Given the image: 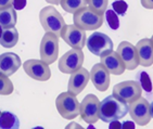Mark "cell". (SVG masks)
I'll list each match as a JSON object with an SVG mask.
<instances>
[{"label": "cell", "instance_id": "obj_1", "mask_svg": "<svg viewBox=\"0 0 153 129\" xmlns=\"http://www.w3.org/2000/svg\"><path fill=\"white\" fill-rule=\"evenodd\" d=\"M129 111V104L114 94L108 96L100 102L99 118L104 123H111L125 117Z\"/></svg>", "mask_w": 153, "mask_h": 129}, {"label": "cell", "instance_id": "obj_2", "mask_svg": "<svg viewBox=\"0 0 153 129\" xmlns=\"http://www.w3.org/2000/svg\"><path fill=\"white\" fill-rule=\"evenodd\" d=\"M39 21L46 33H52L58 37H61L66 24L58 10L52 6L45 7L39 12Z\"/></svg>", "mask_w": 153, "mask_h": 129}, {"label": "cell", "instance_id": "obj_3", "mask_svg": "<svg viewBox=\"0 0 153 129\" xmlns=\"http://www.w3.org/2000/svg\"><path fill=\"white\" fill-rule=\"evenodd\" d=\"M56 106L62 117L68 120H72L79 115L80 103L76 96L70 92H62L56 99Z\"/></svg>", "mask_w": 153, "mask_h": 129}, {"label": "cell", "instance_id": "obj_4", "mask_svg": "<svg viewBox=\"0 0 153 129\" xmlns=\"http://www.w3.org/2000/svg\"><path fill=\"white\" fill-rule=\"evenodd\" d=\"M74 24L79 28L87 30H96L99 27L102 26L103 24V15L98 14L90 8L86 7L80 11L76 12L73 14Z\"/></svg>", "mask_w": 153, "mask_h": 129}, {"label": "cell", "instance_id": "obj_5", "mask_svg": "<svg viewBox=\"0 0 153 129\" xmlns=\"http://www.w3.org/2000/svg\"><path fill=\"white\" fill-rule=\"evenodd\" d=\"M40 60L48 65L53 64L59 56V37L52 33H46L40 42Z\"/></svg>", "mask_w": 153, "mask_h": 129}, {"label": "cell", "instance_id": "obj_6", "mask_svg": "<svg viewBox=\"0 0 153 129\" xmlns=\"http://www.w3.org/2000/svg\"><path fill=\"white\" fill-rule=\"evenodd\" d=\"M142 88L138 80H126L118 82L113 87V94L128 104L141 97Z\"/></svg>", "mask_w": 153, "mask_h": 129}, {"label": "cell", "instance_id": "obj_7", "mask_svg": "<svg viewBox=\"0 0 153 129\" xmlns=\"http://www.w3.org/2000/svg\"><path fill=\"white\" fill-rule=\"evenodd\" d=\"M84 59H85V56H84V52L82 50L72 48L60 58L58 67L62 73L72 74L82 67Z\"/></svg>", "mask_w": 153, "mask_h": 129}, {"label": "cell", "instance_id": "obj_8", "mask_svg": "<svg viewBox=\"0 0 153 129\" xmlns=\"http://www.w3.org/2000/svg\"><path fill=\"white\" fill-rule=\"evenodd\" d=\"M86 46L92 54L101 56L113 50V41L109 36L100 32H94L86 40Z\"/></svg>", "mask_w": 153, "mask_h": 129}, {"label": "cell", "instance_id": "obj_9", "mask_svg": "<svg viewBox=\"0 0 153 129\" xmlns=\"http://www.w3.org/2000/svg\"><path fill=\"white\" fill-rule=\"evenodd\" d=\"M129 114L134 123L138 124L140 126H144L150 123L151 113H150V103L148 102L147 99L140 97L129 103Z\"/></svg>", "mask_w": 153, "mask_h": 129}, {"label": "cell", "instance_id": "obj_10", "mask_svg": "<svg viewBox=\"0 0 153 129\" xmlns=\"http://www.w3.org/2000/svg\"><path fill=\"white\" fill-rule=\"evenodd\" d=\"M99 109H100V101L96 94H87L80 103L79 115L88 124L97 123L99 119Z\"/></svg>", "mask_w": 153, "mask_h": 129}, {"label": "cell", "instance_id": "obj_11", "mask_svg": "<svg viewBox=\"0 0 153 129\" xmlns=\"http://www.w3.org/2000/svg\"><path fill=\"white\" fill-rule=\"evenodd\" d=\"M24 72L33 79L39 82H47L51 78V70L42 60L30 59L23 64Z\"/></svg>", "mask_w": 153, "mask_h": 129}, {"label": "cell", "instance_id": "obj_12", "mask_svg": "<svg viewBox=\"0 0 153 129\" xmlns=\"http://www.w3.org/2000/svg\"><path fill=\"white\" fill-rule=\"evenodd\" d=\"M61 37L73 49L82 50L86 46V32L75 24L66 25Z\"/></svg>", "mask_w": 153, "mask_h": 129}, {"label": "cell", "instance_id": "obj_13", "mask_svg": "<svg viewBox=\"0 0 153 129\" xmlns=\"http://www.w3.org/2000/svg\"><path fill=\"white\" fill-rule=\"evenodd\" d=\"M116 52L123 61L126 70H134L138 67L139 59L137 50H136V46L131 44L128 41H122L121 44H118Z\"/></svg>", "mask_w": 153, "mask_h": 129}, {"label": "cell", "instance_id": "obj_14", "mask_svg": "<svg viewBox=\"0 0 153 129\" xmlns=\"http://www.w3.org/2000/svg\"><path fill=\"white\" fill-rule=\"evenodd\" d=\"M89 79H90V73L86 68L80 67L79 70L71 74L68 84V91L74 96H78L87 87Z\"/></svg>", "mask_w": 153, "mask_h": 129}, {"label": "cell", "instance_id": "obj_15", "mask_svg": "<svg viewBox=\"0 0 153 129\" xmlns=\"http://www.w3.org/2000/svg\"><path fill=\"white\" fill-rule=\"evenodd\" d=\"M110 72L102 63H97L90 70V79L99 91H106L110 87Z\"/></svg>", "mask_w": 153, "mask_h": 129}, {"label": "cell", "instance_id": "obj_16", "mask_svg": "<svg viewBox=\"0 0 153 129\" xmlns=\"http://www.w3.org/2000/svg\"><path fill=\"white\" fill-rule=\"evenodd\" d=\"M22 62L16 53L6 52L0 54V74L10 77L21 67Z\"/></svg>", "mask_w": 153, "mask_h": 129}, {"label": "cell", "instance_id": "obj_17", "mask_svg": "<svg viewBox=\"0 0 153 129\" xmlns=\"http://www.w3.org/2000/svg\"><path fill=\"white\" fill-rule=\"evenodd\" d=\"M100 58V63H102L106 70L110 72V74H112V75H122L126 70L123 61L116 51L111 50L109 52H106L105 54L101 56Z\"/></svg>", "mask_w": 153, "mask_h": 129}, {"label": "cell", "instance_id": "obj_18", "mask_svg": "<svg viewBox=\"0 0 153 129\" xmlns=\"http://www.w3.org/2000/svg\"><path fill=\"white\" fill-rule=\"evenodd\" d=\"M136 50L138 53L139 65L143 67H149L153 64V42L151 39L143 38L136 44Z\"/></svg>", "mask_w": 153, "mask_h": 129}, {"label": "cell", "instance_id": "obj_19", "mask_svg": "<svg viewBox=\"0 0 153 129\" xmlns=\"http://www.w3.org/2000/svg\"><path fill=\"white\" fill-rule=\"evenodd\" d=\"M16 22H18V15L13 7L0 10V26L3 30L14 27L16 25Z\"/></svg>", "mask_w": 153, "mask_h": 129}, {"label": "cell", "instance_id": "obj_20", "mask_svg": "<svg viewBox=\"0 0 153 129\" xmlns=\"http://www.w3.org/2000/svg\"><path fill=\"white\" fill-rule=\"evenodd\" d=\"M19 41V32L15 27L4 28L0 37V44L4 48H13Z\"/></svg>", "mask_w": 153, "mask_h": 129}, {"label": "cell", "instance_id": "obj_21", "mask_svg": "<svg viewBox=\"0 0 153 129\" xmlns=\"http://www.w3.org/2000/svg\"><path fill=\"white\" fill-rule=\"evenodd\" d=\"M0 128L1 129H18L20 128V122L16 115L9 111L1 112L0 115Z\"/></svg>", "mask_w": 153, "mask_h": 129}, {"label": "cell", "instance_id": "obj_22", "mask_svg": "<svg viewBox=\"0 0 153 129\" xmlns=\"http://www.w3.org/2000/svg\"><path fill=\"white\" fill-rule=\"evenodd\" d=\"M60 4L65 12L74 14V13L86 8L87 0H62Z\"/></svg>", "mask_w": 153, "mask_h": 129}, {"label": "cell", "instance_id": "obj_23", "mask_svg": "<svg viewBox=\"0 0 153 129\" xmlns=\"http://www.w3.org/2000/svg\"><path fill=\"white\" fill-rule=\"evenodd\" d=\"M109 0H87V6L98 14L103 15V13L108 9Z\"/></svg>", "mask_w": 153, "mask_h": 129}, {"label": "cell", "instance_id": "obj_24", "mask_svg": "<svg viewBox=\"0 0 153 129\" xmlns=\"http://www.w3.org/2000/svg\"><path fill=\"white\" fill-rule=\"evenodd\" d=\"M13 82L9 77L0 74V96H9L13 92Z\"/></svg>", "mask_w": 153, "mask_h": 129}, {"label": "cell", "instance_id": "obj_25", "mask_svg": "<svg viewBox=\"0 0 153 129\" xmlns=\"http://www.w3.org/2000/svg\"><path fill=\"white\" fill-rule=\"evenodd\" d=\"M137 78H138V82L140 84L141 88L143 89L147 93L151 94L153 91L152 87V82H151V78L149 76V74L147 72H140V73L137 75Z\"/></svg>", "mask_w": 153, "mask_h": 129}, {"label": "cell", "instance_id": "obj_26", "mask_svg": "<svg viewBox=\"0 0 153 129\" xmlns=\"http://www.w3.org/2000/svg\"><path fill=\"white\" fill-rule=\"evenodd\" d=\"M104 13H105V20L108 22V24H109L110 28L113 30H118V27H120V19H118V15L112 10V8L111 9H106V11Z\"/></svg>", "mask_w": 153, "mask_h": 129}, {"label": "cell", "instance_id": "obj_27", "mask_svg": "<svg viewBox=\"0 0 153 129\" xmlns=\"http://www.w3.org/2000/svg\"><path fill=\"white\" fill-rule=\"evenodd\" d=\"M112 10L116 13L117 15H121V16H124L126 14L127 9H128V4H127L126 1L124 0H116L112 3Z\"/></svg>", "mask_w": 153, "mask_h": 129}, {"label": "cell", "instance_id": "obj_28", "mask_svg": "<svg viewBox=\"0 0 153 129\" xmlns=\"http://www.w3.org/2000/svg\"><path fill=\"white\" fill-rule=\"evenodd\" d=\"M26 3L27 1L26 0H13V9L15 11H19V10H23L25 7H26Z\"/></svg>", "mask_w": 153, "mask_h": 129}, {"label": "cell", "instance_id": "obj_29", "mask_svg": "<svg viewBox=\"0 0 153 129\" xmlns=\"http://www.w3.org/2000/svg\"><path fill=\"white\" fill-rule=\"evenodd\" d=\"M13 4V0H0V10L11 8Z\"/></svg>", "mask_w": 153, "mask_h": 129}, {"label": "cell", "instance_id": "obj_30", "mask_svg": "<svg viewBox=\"0 0 153 129\" xmlns=\"http://www.w3.org/2000/svg\"><path fill=\"white\" fill-rule=\"evenodd\" d=\"M141 6L148 10H153V0H140Z\"/></svg>", "mask_w": 153, "mask_h": 129}, {"label": "cell", "instance_id": "obj_31", "mask_svg": "<svg viewBox=\"0 0 153 129\" xmlns=\"http://www.w3.org/2000/svg\"><path fill=\"white\" fill-rule=\"evenodd\" d=\"M110 124L109 128L110 129H120L122 128V124L120 123V122H117V120H113V122H111Z\"/></svg>", "mask_w": 153, "mask_h": 129}, {"label": "cell", "instance_id": "obj_32", "mask_svg": "<svg viewBox=\"0 0 153 129\" xmlns=\"http://www.w3.org/2000/svg\"><path fill=\"white\" fill-rule=\"evenodd\" d=\"M122 128L134 129V128H135V124H134V122H129V120H127V122H125V123L122 125Z\"/></svg>", "mask_w": 153, "mask_h": 129}, {"label": "cell", "instance_id": "obj_33", "mask_svg": "<svg viewBox=\"0 0 153 129\" xmlns=\"http://www.w3.org/2000/svg\"><path fill=\"white\" fill-rule=\"evenodd\" d=\"M48 3H50V4H53V6H58L61 3L62 0H46Z\"/></svg>", "mask_w": 153, "mask_h": 129}, {"label": "cell", "instance_id": "obj_34", "mask_svg": "<svg viewBox=\"0 0 153 129\" xmlns=\"http://www.w3.org/2000/svg\"><path fill=\"white\" fill-rule=\"evenodd\" d=\"M150 113H151V117L153 118V102L150 104Z\"/></svg>", "mask_w": 153, "mask_h": 129}, {"label": "cell", "instance_id": "obj_35", "mask_svg": "<svg viewBox=\"0 0 153 129\" xmlns=\"http://www.w3.org/2000/svg\"><path fill=\"white\" fill-rule=\"evenodd\" d=\"M70 127H78V128H82V126H79V125H68V126H66V128H70Z\"/></svg>", "mask_w": 153, "mask_h": 129}, {"label": "cell", "instance_id": "obj_36", "mask_svg": "<svg viewBox=\"0 0 153 129\" xmlns=\"http://www.w3.org/2000/svg\"><path fill=\"white\" fill-rule=\"evenodd\" d=\"M2 32H3V28L0 26V37H1V35H2Z\"/></svg>", "mask_w": 153, "mask_h": 129}, {"label": "cell", "instance_id": "obj_37", "mask_svg": "<svg viewBox=\"0 0 153 129\" xmlns=\"http://www.w3.org/2000/svg\"><path fill=\"white\" fill-rule=\"evenodd\" d=\"M151 41L153 42V35H152V37H151Z\"/></svg>", "mask_w": 153, "mask_h": 129}, {"label": "cell", "instance_id": "obj_38", "mask_svg": "<svg viewBox=\"0 0 153 129\" xmlns=\"http://www.w3.org/2000/svg\"><path fill=\"white\" fill-rule=\"evenodd\" d=\"M0 115H1V111H0Z\"/></svg>", "mask_w": 153, "mask_h": 129}]
</instances>
